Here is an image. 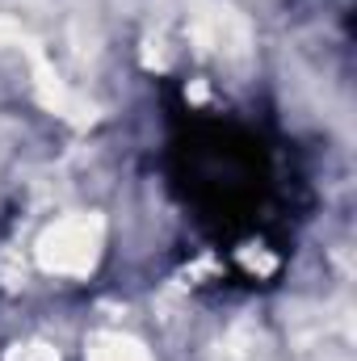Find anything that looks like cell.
<instances>
[{
    "label": "cell",
    "instance_id": "obj_1",
    "mask_svg": "<svg viewBox=\"0 0 357 361\" xmlns=\"http://www.w3.org/2000/svg\"><path fill=\"white\" fill-rule=\"evenodd\" d=\"M101 240H105V223L101 214H68L55 227L42 231L38 240V265L47 273H63V277H85L101 257Z\"/></svg>",
    "mask_w": 357,
    "mask_h": 361
},
{
    "label": "cell",
    "instance_id": "obj_2",
    "mask_svg": "<svg viewBox=\"0 0 357 361\" xmlns=\"http://www.w3.org/2000/svg\"><path fill=\"white\" fill-rule=\"evenodd\" d=\"M21 51L30 55V68H34V89H38V101L47 105V109H55L59 118H68V122H76V126H89L92 118H97V109H92V101H85L80 92H72L59 76H55V68H51V59L42 55V47L38 42H21Z\"/></svg>",
    "mask_w": 357,
    "mask_h": 361
},
{
    "label": "cell",
    "instance_id": "obj_3",
    "mask_svg": "<svg viewBox=\"0 0 357 361\" xmlns=\"http://www.w3.org/2000/svg\"><path fill=\"white\" fill-rule=\"evenodd\" d=\"M193 34H198L202 47H219L231 59L248 55V21L227 4H206L198 13V21H193Z\"/></svg>",
    "mask_w": 357,
    "mask_h": 361
},
{
    "label": "cell",
    "instance_id": "obj_4",
    "mask_svg": "<svg viewBox=\"0 0 357 361\" xmlns=\"http://www.w3.org/2000/svg\"><path fill=\"white\" fill-rule=\"evenodd\" d=\"M89 361H152V353L122 332H97L89 341Z\"/></svg>",
    "mask_w": 357,
    "mask_h": 361
},
{
    "label": "cell",
    "instance_id": "obj_5",
    "mask_svg": "<svg viewBox=\"0 0 357 361\" xmlns=\"http://www.w3.org/2000/svg\"><path fill=\"white\" fill-rule=\"evenodd\" d=\"M4 361H59V353L42 341H25V345H13Z\"/></svg>",
    "mask_w": 357,
    "mask_h": 361
},
{
    "label": "cell",
    "instance_id": "obj_6",
    "mask_svg": "<svg viewBox=\"0 0 357 361\" xmlns=\"http://www.w3.org/2000/svg\"><path fill=\"white\" fill-rule=\"evenodd\" d=\"M0 42H13V47H21V42H25V30H21L17 21H0Z\"/></svg>",
    "mask_w": 357,
    "mask_h": 361
}]
</instances>
